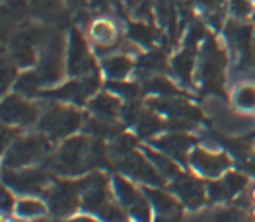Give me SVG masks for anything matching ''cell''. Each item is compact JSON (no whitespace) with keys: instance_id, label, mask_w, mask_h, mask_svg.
Instances as JSON below:
<instances>
[{"instance_id":"6da1fadb","label":"cell","mask_w":255,"mask_h":222,"mask_svg":"<svg viewBox=\"0 0 255 222\" xmlns=\"http://www.w3.org/2000/svg\"><path fill=\"white\" fill-rule=\"evenodd\" d=\"M102 160H104V148L100 144H92L84 136H72L61 144L51 164L57 174L78 176L88 168L102 164Z\"/></svg>"},{"instance_id":"7a4b0ae2","label":"cell","mask_w":255,"mask_h":222,"mask_svg":"<svg viewBox=\"0 0 255 222\" xmlns=\"http://www.w3.org/2000/svg\"><path fill=\"white\" fill-rule=\"evenodd\" d=\"M49 150V138L41 134H29V136H20L16 138L4 156V166L12 170H21L29 168L35 162H39Z\"/></svg>"},{"instance_id":"3957f363","label":"cell","mask_w":255,"mask_h":222,"mask_svg":"<svg viewBox=\"0 0 255 222\" xmlns=\"http://www.w3.org/2000/svg\"><path fill=\"white\" fill-rule=\"evenodd\" d=\"M224 72H226V57L218 43L209 37L203 47L201 70H199L203 88L213 94H220V90L224 86Z\"/></svg>"},{"instance_id":"277c9868","label":"cell","mask_w":255,"mask_h":222,"mask_svg":"<svg viewBox=\"0 0 255 222\" xmlns=\"http://www.w3.org/2000/svg\"><path fill=\"white\" fill-rule=\"evenodd\" d=\"M113 193L115 199L121 203V207L127 211L128 219L134 222H152L150 213V201L144 191H138L127 178L115 176L113 178Z\"/></svg>"},{"instance_id":"5b68a950","label":"cell","mask_w":255,"mask_h":222,"mask_svg":"<svg viewBox=\"0 0 255 222\" xmlns=\"http://www.w3.org/2000/svg\"><path fill=\"white\" fill-rule=\"evenodd\" d=\"M80 125H82V113L64 106H57L45 111L39 121V129L49 140L66 138L74 131H78Z\"/></svg>"},{"instance_id":"8992f818","label":"cell","mask_w":255,"mask_h":222,"mask_svg":"<svg viewBox=\"0 0 255 222\" xmlns=\"http://www.w3.org/2000/svg\"><path fill=\"white\" fill-rule=\"evenodd\" d=\"M64 39L63 35H53L45 41L43 47L41 59L37 65V80L41 82V86H49V84H57L64 74Z\"/></svg>"},{"instance_id":"52a82bcc","label":"cell","mask_w":255,"mask_h":222,"mask_svg":"<svg viewBox=\"0 0 255 222\" xmlns=\"http://www.w3.org/2000/svg\"><path fill=\"white\" fill-rule=\"evenodd\" d=\"M47 207L55 217H70L82 207L80 181L63 179L51 185L47 191Z\"/></svg>"},{"instance_id":"ba28073f","label":"cell","mask_w":255,"mask_h":222,"mask_svg":"<svg viewBox=\"0 0 255 222\" xmlns=\"http://www.w3.org/2000/svg\"><path fill=\"white\" fill-rule=\"evenodd\" d=\"M115 160H117V166L123 174H127L130 179L134 181H140L144 185L150 187H160L164 183V176L156 170V166L150 162L148 158H144L142 154L134 152L132 148L123 150V152H117Z\"/></svg>"},{"instance_id":"9c48e42d","label":"cell","mask_w":255,"mask_h":222,"mask_svg":"<svg viewBox=\"0 0 255 222\" xmlns=\"http://www.w3.org/2000/svg\"><path fill=\"white\" fill-rule=\"evenodd\" d=\"M82 187V207L90 213H98L109 201H113V183H109L106 174L94 172L84 179H80Z\"/></svg>"},{"instance_id":"30bf717a","label":"cell","mask_w":255,"mask_h":222,"mask_svg":"<svg viewBox=\"0 0 255 222\" xmlns=\"http://www.w3.org/2000/svg\"><path fill=\"white\" fill-rule=\"evenodd\" d=\"M4 181L10 189L23 195H39L49 185V176L39 170V168H21V170H12L6 168L4 172Z\"/></svg>"},{"instance_id":"8fae6325","label":"cell","mask_w":255,"mask_h":222,"mask_svg":"<svg viewBox=\"0 0 255 222\" xmlns=\"http://www.w3.org/2000/svg\"><path fill=\"white\" fill-rule=\"evenodd\" d=\"M66 70L70 76H88L96 74V65L94 59L86 47L84 37L72 29L68 37V47H66Z\"/></svg>"},{"instance_id":"7c38bea8","label":"cell","mask_w":255,"mask_h":222,"mask_svg":"<svg viewBox=\"0 0 255 222\" xmlns=\"http://www.w3.org/2000/svg\"><path fill=\"white\" fill-rule=\"evenodd\" d=\"M187 160L199 176L209 179H218L230 168V158L224 152H213L207 148H193Z\"/></svg>"},{"instance_id":"4fadbf2b","label":"cell","mask_w":255,"mask_h":222,"mask_svg":"<svg viewBox=\"0 0 255 222\" xmlns=\"http://www.w3.org/2000/svg\"><path fill=\"white\" fill-rule=\"evenodd\" d=\"M39 117V110L35 104L27 102L21 96H10L2 102V119L12 127H27L33 125Z\"/></svg>"},{"instance_id":"5bb4252c","label":"cell","mask_w":255,"mask_h":222,"mask_svg":"<svg viewBox=\"0 0 255 222\" xmlns=\"http://www.w3.org/2000/svg\"><path fill=\"white\" fill-rule=\"evenodd\" d=\"M205 37V31L201 25H193L191 33L187 37L185 47L175 55V59L171 61V70L173 74L183 82V84H191V72L195 67V57H197V41Z\"/></svg>"},{"instance_id":"9a60e30c","label":"cell","mask_w":255,"mask_h":222,"mask_svg":"<svg viewBox=\"0 0 255 222\" xmlns=\"http://www.w3.org/2000/svg\"><path fill=\"white\" fill-rule=\"evenodd\" d=\"M171 189L175 193V197L181 201L187 209H201L207 201H209V195H207V185L201 183L199 179L191 178V176H185L181 174L177 179L171 181Z\"/></svg>"},{"instance_id":"2e32d148","label":"cell","mask_w":255,"mask_h":222,"mask_svg":"<svg viewBox=\"0 0 255 222\" xmlns=\"http://www.w3.org/2000/svg\"><path fill=\"white\" fill-rule=\"evenodd\" d=\"M100 86V78L98 74H88V76H80L72 82H68L63 88L51 92L49 96L63 100V102H74V104H84L86 100L98 90Z\"/></svg>"},{"instance_id":"e0dca14e","label":"cell","mask_w":255,"mask_h":222,"mask_svg":"<svg viewBox=\"0 0 255 222\" xmlns=\"http://www.w3.org/2000/svg\"><path fill=\"white\" fill-rule=\"evenodd\" d=\"M246 183H248L246 176H242L238 172H226L222 179H216V181L207 185L209 201L220 203V201L232 199V197H236L238 193H242L246 189Z\"/></svg>"},{"instance_id":"ac0fdd59","label":"cell","mask_w":255,"mask_h":222,"mask_svg":"<svg viewBox=\"0 0 255 222\" xmlns=\"http://www.w3.org/2000/svg\"><path fill=\"white\" fill-rule=\"evenodd\" d=\"M37 41H39L37 29H21L20 33H16V37L12 39V57L16 65L25 67L33 63Z\"/></svg>"},{"instance_id":"d6986e66","label":"cell","mask_w":255,"mask_h":222,"mask_svg":"<svg viewBox=\"0 0 255 222\" xmlns=\"http://www.w3.org/2000/svg\"><path fill=\"white\" fill-rule=\"evenodd\" d=\"M150 106L154 110L162 111V113H168L173 119H183V121H197L201 117V113L197 108H193L191 104L183 102V100H175L173 96L168 98H158V100H150Z\"/></svg>"},{"instance_id":"ffe728a7","label":"cell","mask_w":255,"mask_h":222,"mask_svg":"<svg viewBox=\"0 0 255 222\" xmlns=\"http://www.w3.org/2000/svg\"><path fill=\"white\" fill-rule=\"evenodd\" d=\"M142 191H144V195L148 197L152 209L158 213L160 219H170V217L181 215V205H179L177 199H173V195L162 191V189L150 187V185H144Z\"/></svg>"},{"instance_id":"44dd1931","label":"cell","mask_w":255,"mask_h":222,"mask_svg":"<svg viewBox=\"0 0 255 222\" xmlns=\"http://www.w3.org/2000/svg\"><path fill=\"white\" fill-rule=\"evenodd\" d=\"M154 146L160 148V152L171 156L173 160H185L187 154H191L193 138L183 133H171L154 140Z\"/></svg>"},{"instance_id":"7402d4cb","label":"cell","mask_w":255,"mask_h":222,"mask_svg":"<svg viewBox=\"0 0 255 222\" xmlns=\"http://www.w3.org/2000/svg\"><path fill=\"white\" fill-rule=\"evenodd\" d=\"M90 111L96 119H104V121H115L121 113V104L115 96L111 94H98L96 98L90 100Z\"/></svg>"},{"instance_id":"603a6c76","label":"cell","mask_w":255,"mask_h":222,"mask_svg":"<svg viewBox=\"0 0 255 222\" xmlns=\"http://www.w3.org/2000/svg\"><path fill=\"white\" fill-rule=\"evenodd\" d=\"M144 152H146V158L156 166V170L164 176V179L173 181V179H177L183 174V172L179 170L177 162H175L171 156L164 154V152H156V150H152V148H144Z\"/></svg>"},{"instance_id":"cb8c5ba5","label":"cell","mask_w":255,"mask_h":222,"mask_svg":"<svg viewBox=\"0 0 255 222\" xmlns=\"http://www.w3.org/2000/svg\"><path fill=\"white\" fill-rule=\"evenodd\" d=\"M130 68H132V63L125 55H113V57H107L104 61V70L111 80H125Z\"/></svg>"},{"instance_id":"d4e9b609","label":"cell","mask_w":255,"mask_h":222,"mask_svg":"<svg viewBox=\"0 0 255 222\" xmlns=\"http://www.w3.org/2000/svg\"><path fill=\"white\" fill-rule=\"evenodd\" d=\"M47 205L41 203L39 199H33V197H27V199H20L16 203V215L21 221H33V219H39L47 215Z\"/></svg>"},{"instance_id":"484cf974","label":"cell","mask_w":255,"mask_h":222,"mask_svg":"<svg viewBox=\"0 0 255 222\" xmlns=\"http://www.w3.org/2000/svg\"><path fill=\"white\" fill-rule=\"evenodd\" d=\"M90 33H92V39L96 41L98 47L106 49L115 43V25L109 22V20H98V22L92 23L90 27Z\"/></svg>"},{"instance_id":"4316f807","label":"cell","mask_w":255,"mask_h":222,"mask_svg":"<svg viewBox=\"0 0 255 222\" xmlns=\"http://www.w3.org/2000/svg\"><path fill=\"white\" fill-rule=\"evenodd\" d=\"M166 125L162 123V119L152 113V111H142L138 117H136V131L140 136H154L156 133H160Z\"/></svg>"},{"instance_id":"83f0119b","label":"cell","mask_w":255,"mask_h":222,"mask_svg":"<svg viewBox=\"0 0 255 222\" xmlns=\"http://www.w3.org/2000/svg\"><path fill=\"white\" fill-rule=\"evenodd\" d=\"M234 106L240 111H255V86L254 84H240L234 90Z\"/></svg>"},{"instance_id":"f1b7e54d","label":"cell","mask_w":255,"mask_h":222,"mask_svg":"<svg viewBox=\"0 0 255 222\" xmlns=\"http://www.w3.org/2000/svg\"><path fill=\"white\" fill-rule=\"evenodd\" d=\"M128 35H130L132 41H136V43H140V45H154V41L158 39V31L152 29L150 25H146V23H142V22L130 23Z\"/></svg>"},{"instance_id":"f546056e","label":"cell","mask_w":255,"mask_h":222,"mask_svg":"<svg viewBox=\"0 0 255 222\" xmlns=\"http://www.w3.org/2000/svg\"><path fill=\"white\" fill-rule=\"evenodd\" d=\"M197 4L207 14L209 22L220 25L222 18H224V0H197Z\"/></svg>"},{"instance_id":"4dcf8cb0","label":"cell","mask_w":255,"mask_h":222,"mask_svg":"<svg viewBox=\"0 0 255 222\" xmlns=\"http://www.w3.org/2000/svg\"><path fill=\"white\" fill-rule=\"evenodd\" d=\"M209 222H252V221L244 213L226 207V209H216L213 215H211Z\"/></svg>"},{"instance_id":"1f68e13d","label":"cell","mask_w":255,"mask_h":222,"mask_svg":"<svg viewBox=\"0 0 255 222\" xmlns=\"http://www.w3.org/2000/svg\"><path fill=\"white\" fill-rule=\"evenodd\" d=\"M164 63H166L164 55H162L160 51H152V53H148L146 57H142L140 67L144 68L146 72H158L160 68H164Z\"/></svg>"},{"instance_id":"d6a6232c","label":"cell","mask_w":255,"mask_h":222,"mask_svg":"<svg viewBox=\"0 0 255 222\" xmlns=\"http://www.w3.org/2000/svg\"><path fill=\"white\" fill-rule=\"evenodd\" d=\"M148 90L156 92V94H162V96H175L177 94V88L166 78H152L148 84Z\"/></svg>"},{"instance_id":"836d02e7","label":"cell","mask_w":255,"mask_h":222,"mask_svg":"<svg viewBox=\"0 0 255 222\" xmlns=\"http://www.w3.org/2000/svg\"><path fill=\"white\" fill-rule=\"evenodd\" d=\"M230 10H232V14L236 18H246L252 12V2L250 0H232Z\"/></svg>"},{"instance_id":"e575fe53","label":"cell","mask_w":255,"mask_h":222,"mask_svg":"<svg viewBox=\"0 0 255 222\" xmlns=\"http://www.w3.org/2000/svg\"><path fill=\"white\" fill-rule=\"evenodd\" d=\"M16 203L18 201L12 197L10 189H2V215L10 217L12 213H16Z\"/></svg>"},{"instance_id":"d590c367","label":"cell","mask_w":255,"mask_h":222,"mask_svg":"<svg viewBox=\"0 0 255 222\" xmlns=\"http://www.w3.org/2000/svg\"><path fill=\"white\" fill-rule=\"evenodd\" d=\"M27 4H31L35 10L39 12H53L59 4V0H25Z\"/></svg>"},{"instance_id":"8d00e7d4","label":"cell","mask_w":255,"mask_h":222,"mask_svg":"<svg viewBox=\"0 0 255 222\" xmlns=\"http://www.w3.org/2000/svg\"><path fill=\"white\" fill-rule=\"evenodd\" d=\"M70 222H98V219H94V217H76V219H72Z\"/></svg>"},{"instance_id":"74e56055","label":"cell","mask_w":255,"mask_h":222,"mask_svg":"<svg viewBox=\"0 0 255 222\" xmlns=\"http://www.w3.org/2000/svg\"><path fill=\"white\" fill-rule=\"evenodd\" d=\"M70 6H74V8H80V6H84L88 0H66Z\"/></svg>"},{"instance_id":"f35d334b","label":"cell","mask_w":255,"mask_h":222,"mask_svg":"<svg viewBox=\"0 0 255 222\" xmlns=\"http://www.w3.org/2000/svg\"><path fill=\"white\" fill-rule=\"evenodd\" d=\"M254 41H255V35H254Z\"/></svg>"},{"instance_id":"ab89813d","label":"cell","mask_w":255,"mask_h":222,"mask_svg":"<svg viewBox=\"0 0 255 222\" xmlns=\"http://www.w3.org/2000/svg\"><path fill=\"white\" fill-rule=\"evenodd\" d=\"M254 20H255V18H254Z\"/></svg>"}]
</instances>
